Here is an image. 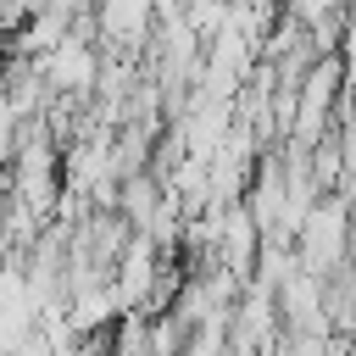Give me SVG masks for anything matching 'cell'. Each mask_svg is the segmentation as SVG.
Masks as SVG:
<instances>
[{
  "instance_id": "8992f818",
  "label": "cell",
  "mask_w": 356,
  "mask_h": 356,
  "mask_svg": "<svg viewBox=\"0 0 356 356\" xmlns=\"http://www.w3.org/2000/svg\"><path fill=\"white\" fill-rule=\"evenodd\" d=\"M0 100H6V61H0Z\"/></svg>"
},
{
  "instance_id": "277c9868",
  "label": "cell",
  "mask_w": 356,
  "mask_h": 356,
  "mask_svg": "<svg viewBox=\"0 0 356 356\" xmlns=\"http://www.w3.org/2000/svg\"><path fill=\"white\" fill-rule=\"evenodd\" d=\"M22 128H28V122L0 100V167H11V156H17V145H22Z\"/></svg>"
},
{
  "instance_id": "5b68a950",
  "label": "cell",
  "mask_w": 356,
  "mask_h": 356,
  "mask_svg": "<svg viewBox=\"0 0 356 356\" xmlns=\"http://www.w3.org/2000/svg\"><path fill=\"white\" fill-rule=\"evenodd\" d=\"M6 56H11V33L0 28V61H6Z\"/></svg>"
},
{
  "instance_id": "7a4b0ae2",
  "label": "cell",
  "mask_w": 356,
  "mask_h": 356,
  "mask_svg": "<svg viewBox=\"0 0 356 356\" xmlns=\"http://www.w3.org/2000/svg\"><path fill=\"white\" fill-rule=\"evenodd\" d=\"M39 72H44V89H50V95L89 106V100H95V83H100V44L67 33L56 50L39 56Z\"/></svg>"
},
{
  "instance_id": "6da1fadb",
  "label": "cell",
  "mask_w": 356,
  "mask_h": 356,
  "mask_svg": "<svg viewBox=\"0 0 356 356\" xmlns=\"http://www.w3.org/2000/svg\"><path fill=\"white\" fill-rule=\"evenodd\" d=\"M295 261H300V273H312V278H328V273H339L345 261H350V200L345 195H317V206L306 211V222L295 228Z\"/></svg>"
},
{
  "instance_id": "3957f363",
  "label": "cell",
  "mask_w": 356,
  "mask_h": 356,
  "mask_svg": "<svg viewBox=\"0 0 356 356\" xmlns=\"http://www.w3.org/2000/svg\"><path fill=\"white\" fill-rule=\"evenodd\" d=\"M156 0H95V44L106 56H145Z\"/></svg>"
}]
</instances>
